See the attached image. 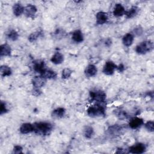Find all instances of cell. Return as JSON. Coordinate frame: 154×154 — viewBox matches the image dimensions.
<instances>
[{"label":"cell","mask_w":154,"mask_h":154,"mask_svg":"<svg viewBox=\"0 0 154 154\" xmlns=\"http://www.w3.org/2000/svg\"><path fill=\"white\" fill-rule=\"evenodd\" d=\"M34 132L40 135H48L51 134L53 126L51 123L46 122H35L33 123Z\"/></svg>","instance_id":"cell-1"},{"label":"cell","mask_w":154,"mask_h":154,"mask_svg":"<svg viewBox=\"0 0 154 154\" xmlns=\"http://www.w3.org/2000/svg\"><path fill=\"white\" fill-rule=\"evenodd\" d=\"M87 112L91 117L104 116L105 115V106L102 103H96L90 106L87 110Z\"/></svg>","instance_id":"cell-2"},{"label":"cell","mask_w":154,"mask_h":154,"mask_svg":"<svg viewBox=\"0 0 154 154\" xmlns=\"http://www.w3.org/2000/svg\"><path fill=\"white\" fill-rule=\"evenodd\" d=\"M153 48V43L149 40L143 41L137 45L135 48V52L138 54H146L150 52Z\"/></svg>","instance_id":"cell-3"},{"label":"cell","mask_w":154,"mask_h":154,"mask_svg":"<svg viewBox=\"0 0 154 154\" xmlns=\"http://www.w3.org/2000/svg\"><path fill=\"white\" fill-rule=\"evenodd\" d=\"M90 97L91 100L94 101L96 103H103L106 100L105 93L100 90H94L90 91Z\"/></svg>","instance_id":"cell-4"},{"label":"cell","mask_w":154,"mask_h":154,"mask_svg":"<svg viewBox=\"0 0 154 154\" xmlns=\"http://www.w3.org/2000/svg\"><path fill=\"white\" fill-rule=\"evenodd\" d=\"M128 150V153H134V154H141V153H143L146 151V147L143 143H137L130 146L129 147V149Z\"/></svg>","instance_id":"cell-5"},{"label":"cell","mask_w":154,"mask_h":154,"mask_svg":"<svg viewBox=\"0 0 154 154\" xmlns=\"http://www.w3.org/2000/svg\"><path fill=\"white\" fill-rule=\"evenodd\" d=\"M117 66L112 61H107L103 66L102 72L106 75H112L117 69Z\"/></svg>","instance_id":"cell-6"},{"label":"cell","mask_w":154,"mask_h":154,"mask_svg":"<svg viewBox=\"0 0 154 154\" xmlns=\"http://www.w3.org/2000/svg\"><path fill=\"white\" fill-rule=\"evenodd\" d=\"M37 11V7L32 4H28L25 7L24 14L28 18L33 19Z\"/></svg>","instance_id":"cell-7"},{"label":"cell","mask_w":154,"mask_h":154,"mask_svg":"<svg viewBox=\"0 0 154 154\" xmlns=\"http://www.w3.org/2000/svg\"><path fill=\"white\" fill-rule=\"evenodd\" d=\"M33 69L37 73L42 75L46 69L45 61L42 60H37L33 62Z\"/></svg>","instance_id":"cell-8"},{"label":"cell","mask_w":154,"mask_h":154,"mask_svg":"<svg viewBox=\"0 0 154 154\" xmlns=\"http://www.w3.org/2000/svg\"><path fill=\"white\" fill-rule=\"evenodd\" d=\"M46 82V79L41 75L34 76L32 79V85L34 88H40L43 87L45 85Z\"/></svg>","instance_id":"cell-9"},{"label":"cell","mask_w":154,"mask_h":154,"mask_svg":"<svg viewBox=\"0 0 154 154\" xmlns=\"http://www.w3.org/2000/svg\"><path fill=\"white\" fill-rule=\"evenodd\" d=\"M144 124V120L143 119L138 117L132 118L129 122V126L132 129H136L140 128Z\"/></svg>","instance_id":"cell-10"},{"label":"cell","mask_w":154,"mask_h":154,"mask_svg":"<svg viewBox=\"0 0 154 154\" xmlns=\"http://www.w3.org/2000/svg\"><path fill=\"white\" fill-rule=\"evenodd\" d=\"M108 19V14L104 11H99L96 15V23L97 25H101L106 23Z\"/></svg>","instance_id":"cell-11"},{"label":"cell","mask_w":154,"mask_h":154,"mask_svg":"<svg viewBox=\"0 0 154 154\" xmlns=\"http://www.w3.org/2000/svg\"><path fill=\"white\" fill-rule=\"evenodd\" d=\"M126 12V10L124 8V7L123 6L122 4L119 3V4H116L114 7L113 9V15L116 17H121L123 15H125Z\"/></svg>","instance_id":"cell-12"},{"label":"cell","mask_w":154,"mask_h":154,"mask_svg":"<svg viewBox=\"0 0 154 154\" xmlns=\"http://www.w3.org/2000/svg\"><path fill=\"white\" fill-rule=\"evenodd\" d=\"M19 131L22 134H27L34 132V126L33 124L30 123H24L21 125Z\"/></svg>","instance_id":"cell-13"},{"label":"cell","mask_w":154,"mask_h":154,"mask_svg":"<svg viewBox=\"0 0 154 154\" xmlns=\"http://www.w3.org/2000/svg\"><path fill=\"white\" fill-rule=\"evenodd\" d=\"M97 72V69L96 66L94 64H88L85 70H84V73L86 76L87 77H93L94 76Z\"/></svg>","instance_id":"cell-14"},{"label":"cell","mask_w":154,"mask_h":154,"mask_svg":"<svg viewBox=\"0 0 154 154\" xmlns=\"http://www.w3.org/2000/svg\"><path fill=\"white\" fill-rule=\"evenodd\" d=\"M66 109L63 107H58L54 109L51 113V116L54 119H61L64 116Z\"/></svg>","instance_id":"cell-15"},{"label":"cell","mask_w":154,"mask_h":154,"mask_svg":"<svg viewBox=\"0 0 154 154\" xmlns=\"http://www.w3.org/2000/svg\"><path fill=\"white\" fill-rule=\"evenodd\" d=\"M134 39V35L132 33H127L122 38V43L123 44L126 46L129 47L132 45Z\"/></svg>","instance_id":"cell-16"},{"label":"cell","mask_w":154,"mask_h":154,"mask_svg":"<svg viewBox=\"0 0 154 154\" xmlns=\"http://www.w3.org/2000/svg\"><path fill=\"white\" fill-rule=\"evenodd\" d=\"M64 61V56L60 52H55L51 58V61L54 64H60Z\"/></svg>","instance_id":"cell-17"},{"label":"cell","mask_w":154,"mask_h":154,"mask_svg":"<svg viewBox=\"0 0 154 154\" xmlns=\"http://www.w3.org/2000/svg\"><path fill=\"white\" fill-rule=\"evenodd\" d=\"M123 130L122 128L117 125H114L111 126H110L108 129L107 132L110 135H113L116 136L117 135H119L121 134L122 131Z\"/></svg>","instance_id":"cell-18"},{"label":"cell","mask_w":154,"mask_h":154,"mask_svg":"<svg viewBox=\"0 0 154 154\" xmlns=\"http://www.w3.org/2000/svg\"><path fill=\"white\" fill-rule=\"evenodd\" d=\"M25 7L20 3H16L13 6V13L14 16L18 17L24 13Z\"/></svg>","instance_id":"cell-19"},{"label":"cell","mask_w":154,"mask_h":154,"mask_svg":"<svg viewBox=\"0 0 154 154\" xmlns=\"http://www.w3.org/2000/svg\"><path fill=\"white\" fill-rule=\"evenodd\" d=\"M72 40L76 43H81L84 40V35L82 31L79 29L73 31L72 35Z\"/></svg>","instance_id":"cell-20"},{"label":"cell","mask_w":154,"mask_h":154,"mask_svg":"<svg viewBox=\"0 0 154 154\" xmlns=\"http://www.w3.org/2000/svg\"><path fill=\"white\" fill-rule=\"evenodd\" d=\"M1 49V57H8L11 55V49L9 45L7 43L2 44L0 46Z\"/></svg>","instance_id":"cell-21"},{"label":"cell","mask_w":154,"mask_h":154,"mask_svg":"<svg viewBox=\"0 0 154 154\" xmlns=\"http://www.w3.org/2000/svg\"><path fill=\"white\" fill-rule=\"evenodd\" d=\"M139 8L137 6H132L128 10L126 11L125 15L126 16V18L131 19L135 17L138 13Z\"/></svg>","instance_id":"cell-22"},{"label":"cell","mask_w":154,"mask_h":154,"mask_svg":"<svg viewBox=\"0 0 154 154\" xmlns=\"http://www.w3.org/2000/svg\"><path fill=\"white\" fill-rule=\"evenodd\" d=\"M41 76H43L45 78L49 79H54L55 78H56L57 77V73L51 69H46L42 75H40Z\"/></svg>","instance_id":"cell-23"},{"label":"cell","mask_w":154,"mask_h":154,"mask_svg":"<svg viewBox=\"0 0 154 154\" xmlns=\"http://www.w3.org/2000/svg\"><path fill=\"white\" fill-rule=\"evenodd\" d=\"M12 73L11 69L6 65H2L0 67V74L2 77L9 76Z\"/></svg>","instance_id":"cell-24"},{"label":"cell","mask_w":154,"mask_h":154,"mask_svg":"<svg viewBox=\"0 0 154 154\" xmlns=\"http://www.w3.org/2000/svg\"><path fill=\"white\" fill-rule=\"evenodd\" d=\"M6 36L8 39L11 41H16L19 38V34L18 32L13 29H9L7 33H6Z\"/></svg>","instance_id":"cell-25"},{"label":"cell","mask_w":154,"mask_h":154,"mask_svg":"<svg viewBox=\"0 0 154 154\" xmlns=\"http://www.w3.org/2000/svg\"><path fill=\"white\" fill-rule=\"evenodd\" d=\"M94 134L93 128L90 126H86L84 129V135L85 138L90 139Z\"/></svg>","instance_id":"cell-26"},{"label":"cell","mask_w":154,"mask_h":154,"mask_svg":"<svg viewBox=\"0 0 154 154\" xmlns=\"http://www.w3.org/2000/svg\"><path fill=\"white\" fill-rule=\"evenodd\" d=\"M42 34H43V32L42 31H37L34 32H32L28 36V40L30 42H34L36 41L38 38V37H40L41 36Z\"/></svg>","instance_id":"cell-27"},{"label":"cell","mask_w":154,"mask_h":154,"mask_svg":"<svg viewBox=\"0 0 154 154\" xmlns=\"http://www.w3.org/2000/svg\"><path fill=\"white\" fill-rule=\"evenodd\" d=\"M72 73V70L69 68H65L62 70L61 78L64 79H67L70 78Z\"/></svg>","instance_id":"cell-28"},{"label":"cell","mask_w":154,"mask_h":154,"mask_svg":"<svg viewBox=\"0 0 154 154\" xmlns=\"http://www.w3.org/2000/svg\"><path fill=\"white\" fill-rule=\"evenodd\" d=\"M143 28L138 25L137 26H136L135 28H134L133 29V35H137V36H140L143 34Z\"/></svg>","instance_id":"cell-29"},{"label":"cell","mask_w":154,"mask_h":154,"mask_svg":"<svg viewBox=\"0 0 154 154\" xmlns=\"http://www.w3.org/2000/svg\"><path fill=\"white\" fill-rule=\"evenodd\" d=\"M145 128L146 129L150 132H153L154 131V122L153 121H148L147 122L145 125Z\"/></svg>","instance_id":"cell-30"},{"label":"cell","mask_w":154,"mask_h":154,"mask_svg":"<svg viewBox=\"0 0 154 154\" xmlns=\"http://www.w3.org/2000/svg\"><path fill=\"white\" fill-rule=\"evenodd\" d=\"M7 112H8V109H7L5 102L1 101V106H0V114L2 115Z\"/></svg>","instance_id":"cell-31"},{"label":"cell","mask_w":154,"mask_h":154,"mask_svg":"<svg viewBox=\"0 0 154 154\" xmlns=\"http://www.w3.org/2000/svg\"><path fill=\"white\" fill-rule=\"evenodd\" d=\"M22 150L23 148L22 146L19 145H16L14 146L13 149V153H16V154H19V153H22Z\"/></svg>","instance_id":"cell-32"},{"label":"cell","mask_w":154,"mask_h":154,"mask_svg":"<svg viewBox=\"0 0 154 154\" xmlns=\"http://www.w3.org/2000/svg\"><path fill=\"white\" fill-rule=\"evenodd\" d=\"M32 94L34 96H38L42 94V91L40 90V88H34V89L32 91Z\"/></svg>","instance_id":"cell-33"},{"label":"cell","mask_w":154,"mask_h":154,"mask_svg":"<svg viewBox=\"0 0 154 154\" xmlns=\"http://www.w3.org/2000/svg\"><path fill=\"white\" fill-rule=\"evenodd\" d=\"M104 43H105V45L106 47H109V46L111 45V44H112V40H111V38H106V39L105 40Z\"/></svg>","instance_id":"cell-34"},{"label":"cell","mask_w":154,"mask_h":154,"mask_svg":"<svg viewBox=\"0 0 154 154\" xmlns=\"http://www.w3.org/2000/svg\"><path fill=\"white\" fill-rule=\"evenodd\" d=\"M117 69L120 72H122L124 70V69H125V67H124V66H123L122 64H120L119 66H117Z\"/></svg>","instance_id":"cell-35"},{"label":"cell","mask_w":154,"mask_h":154,"mask_svg":"<svg viewBox=\"0 0 154 154\" xmlns=\"http://www.w3.org/2000/svg\"><path fill=\"white\" fill-rule=\"evenodd\" d=\"M117 153H128V152L126 151V150L123 149L122 148H119L117 149V151L116 152Z\"/></svg>","instance_id":"cell-36"}]
</instances>
